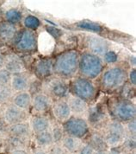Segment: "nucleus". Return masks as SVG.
<instances>
[{
	"label": "nucleus",
	"mask_w": 136,
	"mask_h": 154,
	"mask_svg": "<svg viewBox=\"0 0 136 154\" xmlns=\"http://www.w3.org/2000/svg\"><path fill=\"white\" fill-rule=\"evenodd\" d=\"M79 57L75 51H67L56 58L54 70L61 76H72L78 69Z\"/></svg>",
	"instance_id": "1"
},
{
	"label": "nucleus",
	"mask_w": 136,
	"mask_h": 154,
	"mask_svg": "<svg viewBox=\"0 0 136 154\" xmlns=\"http://www.w3.org/2000/svg\"><path fill=\"white\" fill-rule=\"evenodd\" d=\"M78 68L81 75L86 78L93 79L98 76L102 72V64L99 57L90 53H87L80 57Z\"/></svg>",
	"instance_id": "2"
},
{
	"label": "nucleus",
	"mask_w": 136,
	"mask_h": 154,
	"mask_svg": "<svg viewBox=\"0 0 136 154\" xmlns=\"http://www.w3.org/2000/svg\"><path fill=\"white\" fill-rule=\"evenodd\" d=\"M126 75L119 68H113L105 72L102 77V84L109 89H116L125 82Z\"/></svg>",
	"instance_id": "3"
},
{
	"label": "nucleus",
	"mask_w": 136,
	"mask_h": 154,
	"mask_svg": "<svg viewBox=\"0 0 136 154\" xmlns=\"http://www.w3.org/2000/svg\"><path fill=\"white\" fill-rule=\"evenodd\" d=\"M75 96L84 100H91L95 96L96 89L94 85L85 78H78L73 83Z\"/></svg>",
	"instance_id": "4"
},
{
	"label": "nucleus",
	"mask_w": 136,
	"mask_h": 154,
	"mask_svg": "<svg viewBox=\"0 0 136 154\" xmlns=\"http://www.w3.org/2000/svg\"><path fill=\"white\" fill-rule=\"evenodd\" d=\"M65 129L70 136L79 139L84 136L88 132V124L84 119L73 118L68 119L66 122Z\"/></svg>",
	"instance_id": "5"
},
{
	"label": "nucleus",
	"mask_w": 136,
	"mask_h": 154,
	"mask_svg": "<svg viewBox=\"0 0 136 154\" xmlns=\"http://www.w3.org/2000/svg\"><path fill=\"white\" fill-rule=\"evenodd\" d=\"M115 113L122 120H132L135 117V106L129 100H121L115 106Z\"/></svg>",
	"instance_id": "6"
},
{
	"label": "nucleus",
	"mask_w": 136,
	"mask_h": 154,
	"mask_svg": "<svg viewBox=\"0 0 136 154\" xmlns=\"http://www.w3.org/2000/svg\"><path fill=\"white\" fill-rule=\"evenodd\" d=\"M36 37L34 33L30 29H25L22 32L16 42V48L21 51H30L36 46Z\"/></svg>",
	"instance_id": "7"
},
{
	"label": "nucleus",
	"mask_w": 136,
	"mask_h": 154,
	"mask_svg": "<svg viewBox=\"0 0 136 154\" xmlns=\"http://www.w3.org/2000/svg\"><path fill=\"white\" fill-rule=\"evenodd\" d=\"M88 48L90 50V54L96 56H104L108 50V44L106 41L100 37H90L88 41Z\"/></svg>",
	"instance_id": "8"
},
{
	"label": "nucleus",
	"mask_w": 136,
	"mask_h": 154,
	"mask_svg": "<svg viewBox=\"0 0 136 154\" xmlns=\"http://www.w3.org/2000/svg\"><path fill=\"white\" fill-rule=\"evenodd\" d=\"M53 112L56 119L60 121H67L72 112L68 103L65 100H59L53 106Z\"/></svg>",
	"instance_id": "9"
},
{
	"label": "nucleus",
	"mask_w": 136,
	"mask_h": 154,
	"mask_svg": "<svg viewBox=\"0 0 136 154\" xmlns=\"http://www.w3.org/2000/svg\"><path fill=\"white\" fill-rule=\"evenodd\" d=\"M48 90L55 96L63 98L68 94V86L65 81L61 79H54L49 82Z\"/></svg>",
	"instance_id": "10"
},
{
	"label": "nucleus",
	"mask_w": 136,
	"mask_h": 154,
	"mask_svg": "<svg viewBox=\"0 0 136 154\" xmlns=\"http://www.w3.org/2000/svg\"><path fill=\"white\" fill-rule=\"evenodd\" d=\"M5 69L10 74L18 75L24 70V65L19 57L16 56H10L4 61Z\"/></svg>",
	"instance_id": "11"
},
{
	"label": "nucleus",
	"mask_w": 136,
	"mask_h": 154,
	"mask_svg": "<svg viewBox=\"0 0 136 154\" xmlns=\"http://www.w3.org/2000/svg\"><path fill=\"white\" fill-rule=\"evenodd\" d=\"M54 69V64L49 59L40 60L35 65V74L41 78H46L51 75Z\"/></svg>",
	"instance_id": "12"
},
{
	"label": "nucleus",
	"mask_w": 136,
	"mask_h": 154,
	"mask_svg": "<svg viewBox=\"0 0 136 154\" xmlns=\"http://www.w3.org/2000/svg\"><path fill=\"white\" fill-rule=\"evenodd\" d=\"M23 110L15 105L10 106L4 112V118L6 121L12 125L20 122V120L23 118Z\"/></svg>",
	"instance_id": "13"
},
{
	"label": "nucleus",
	"mask_w": 136,
	"mask_h": 154,
	"mask_svg": "<svg viewBox=\"0 0 136 154\" xmlns=\"http://www.w3.org/2000/svg\"><path fill=\"white\" fill-rule=\"evenodd\" d=\"M34 108L38 112H45L51 106V100L45 94H37L32 99Z\"/></svg>",
	"instance_id": "14"
},
{
	"label": "nucleus",
	"mask_w": 136,
	"mask_h": 154,
	"mask_svg": "<svg viewBox=\"0 0 136 154\" xmlns=\"http://www.w3.org/2000/svg\"><path fill=\"white\" fill-rule=\"evenodd\" d=\"M16 33V28L13 23L9 22L0 23V39L2 41H10L12 40Z\"/></svg>",
	"instance_id": "15"
},
{
	"label": "nucleus",
	"mask_w": 136,
	"mask_h": 154,
	"mask_svg": "<svg viewBox=\"0 0 136 154\" xmlns=\"http://www.w3.org/2000/svg\"><path fill=\"white\" fill-rule=\"evenodd\" d=\"M67 103L70 106L71 112L73 113L81 114V113L86 112L88 109L86 101L77 97V96H71Z\"/></svg>",
	"instance_id": "16"
},
{
	"label": "nucleus",
	"mask_w": 136,
	"mask_h": 154,
	"mask_svg": "<svg viewBox=\"0 0 136 154\" xmlns=\"http://www.w3.org/2000/svg\"><path fill=\"white\" fill-rule=\"evenodd\" d=\"M41 42L39 45L41 47V51L43 54H50L55 47V38L47 32H44L40 35Z\"/></svg>",
	"instance_id": "17"
},
{
	"label": "nucleus",
	"mask_w": 136,
	"mask_h": 154,
	"mask_svg": "<svg viewBox=\"0 0 136 154\" xmlns=\"http://www.w3.org/2000/svg\"><path fill=\"white\" fill-rule=\"evenodd\" d=\"M32 102V98L30 94L27 92H21L14 97V104L21 109L28 108Z\"/></svg>",
	"instance_id": "18"
},
{
	"label": "nucleus",
	"mask_w": 136,
	"mask_h": 154,
	"mask_svg": "<svg viewBox=\"0 0 136 154\" xmlns=\"http://www.w3.org/2000/svg\"><path fill=\"white\" fill-rule=\"evenodd\" d=\"M63 146L68 152H74L79 150V148L81 147V142L78 138L68 135L63 139Z\"/></svg>",
	"instance_id": "19"
},
{
	"label": "nucleus",
	"mask_w": 136,
	"mask_h": 154,
	"mask_svg": "<svg viewBox=\"0 0 136 154\" xmlns=\"http://www.w3.org/2000/svg\"><path fill=\"white\" fill-rule=\"evenodd\" d=\"M49 121L44 117H35L32 120V128L36 133L47 132L49 129Z\"/></svg>",
	"instance_id": "20"
},
{
	"label": "nucleus",
	"mask_w": 136,
	"mask_h": 154,
	"mask_svg": "<svg viewBox=\"0 0 136 154\" xmlns=\"http://www.w3.org/2000/svg\"><path fill=\"white\" fill-rule=\"evenodd\" d=\"M11 85L15 90L24 92L28 88V81L25 76L16 75L11 78Z\"/></svg>",
	"instance_id": "21"
},
{
	"label": "nucleus",
	"mask_w": 136,
	"mask_h": 154,
	"mask_svg": "<svg viewBox=\"0 0 136 154\" xmlns=\"http://www.w3.org/2000/svg\"><path fill=\"white\" fill-rule=\"evenodd\" d=\"M10 132L16 136H25L29 133V126L26 123L18 122L11 126Z\"/></svg>",
	"instance_id": "22"
},
{
	"label": "nucleus",
	"mask_w": 136,
	"mask_h": 154,
	"mask_svg": "<svg viewBox=\"0 0 136 154\" xmlns=\"http://www.w3.org/2000/svg\"><path fill=\"white\" fill-rule=\"evenodd\" d=\"M36 141L41 146H47L52 145V143L54 142V140H53L52 133L47 131V132L38 133L37 137H36Z\"/></svg>",
	"instance_id": "23"
},
{
	"label": "nucleus",
	"mask_w": 136,
	"mask_h": 154,
	"mask_svg": "<svg viewBox=\"0 0 136 154\" xmlns=\"http://www.w3.org/2000/svg\"><path fill=\"white\" fill-rule=\"evenodd\" d=\"M108 133H111V134H116V135H118V136L123 138L124 133H125V128L122 123H120L118 121H114L109 124Z\"/></svg>",
	"instance_id": "24"
},
{
	"label": "nucleus",
	"mask_w": 136,
	"mask_h": 154,
	"mask_svg": "<svg viewBox=\"0 0 136 154\" xmlns=\"http://www.w3.org/2000/svg\"><path fill=\"white\" fill-rule=\"evenodd\" d=\"M5 18H6L7 22L10 23H18L22 19V13L16 9H10L6 11Z\"/></svg>",
	"instance_id": "25"
},
{
	"label": "nucleus",
	"mask_w": 136,
	"mask_h": 154,
	"mask_svg": "<svg viewBox=\"0 0 136 154\" xmlns=\"http://www.w3.org/2000/svg\"><path fill=\"white\" fill-rule=\"evenodd\" d=\"M78 27L84 29H87V30H90L93 32H100L101 31V26L94 22L90 21H84L78 23Z\"/></svg>",
	"instance_id": "26"
},
{
	"label": "nucleus",
	"mask_w": 136,
	"mask_h": 154,
	"mask_svg": "<svg viewBox=\"0 0 136 154\" xmlns=\"http://www.w3.org/2000/svg\"><path fill=\"white\" fill-rule=\"evenodd\" d=\"M91 146L96 147L97 151H104L105 147L107 146L105 140L102 138V136L98 135V134H95L92 137V145H90Z\"/></svg>",
	"instance_id": "27"
},
{
	"label": "nucleus",
	"mask_w": 136,
	"mask_h": 154,
	"mask_svg": "<svg viewBox=\"0 0 136 154\" xmlns=\"http://www.w3.org/2000/svg\"><path fill=\"white\" fill-rule=\"evenodd\" d=\"M105 142L107 144V146H117L123 140V137H120L116 134H111V133H107L106 137H105Z\"/></svg>",
	"instance_id": "28"
},
{
	"label": "nucleus",
	"mask_w": 136,
	"mask_h": 154,
	"mask_svg": "<svg viewBox=\"0 0 136 154\" xmlns=\"http://www.w3.org/2000/svg\"><path fill=\"white\" fill-rule=\"evenodd\" d=\"M24 25L28 29H36L40 25V21L34 16H28L24 19Z\"/></svg>",
	"instance_id": "29"
},
{
	"label": "nucleus",
	"mask_w": 136,
	"mask_h": 154,
	"mask_svg": "<svg viewBox=\"0 0 136 154\" xmlns=\"http://www.w3.org/2000/svg\"><path fill=\"white\" fill-rule=\"evenodd\" d=\"M12 95V91L10 87L7 85L4 86H0V101L4 102L6 101L7 100L11 97Z\"/></svg>",
	"instance_id": "30"
},
{
	"label": "nucleus",
	"mask_w": 136,
	"mask_h": 154,
	"mask_svg": "<svg viewBox=\"0 0 136 154\" xmlns=\"http://www.w3.org/2000/svg\"><path fill=\"white\" fill-rule=\"evenodd\" d=\"M11 81V74L5 69H0V86L7 85Z\"/></svg>",
	"instance_id": "31"
},
{
	"label": "nucleus",
	"mask_w": 136,
	"mask_h": 154,
	"mask_svg": "<svg viewBox=\"0 0 136 154\" xmlns=\"http://www.w3.org/2000/svg\"><path fill=\"white\" fill-rule=\"evenodd\" d=\"M102 117V113L97 109V107L93 108L90 112V119L91 121H98Z\"/></svg>",
	"instance_id": "32"
},
{
	"label": "nucleus",
	"mask_w": 136,
	"mask_h": 154,
	"mask_svg": "<svg viewBox=\"0 0 136 154\" xmlns=\"http://www.w3.org/2000/svg\"><path fill=\"white\" fill-rule=\"evenodd\" d=\"M104 59L107 63H113L117 60V55L113 51H107V53L104 55Z\"/></svg>",
	"instance_id": "33"
},
{
	"label": "nucleus",
	"mask_w": 136,
	"mask_h": 154,
	"mask_svg": "<svg viewBox=\"0 0 136 154\" xmlns=\"http://www.w3.org/2000/svg\"><path fill=\"white\" fill-rule=\"evenodd\" d=\"M94 152V148L90 145H84L79 148V154H93Z\"/></svg>",
	"instance_id": "34"
},
{
	"label": "nucleus",
	"mask_w": 136,
	"mask_h": 154,
	"mask_svg": "<svg viewBox=\"0 0 136 154\" xmlns=\"http://www.w3.org/2000/svg\"><path fill=\"white\" fill-rule=\"evenodd\" d=\"M47 30H48V33L49 35H51L54 38H57V37H60L61 35V29H59L54 28V27H51V26H48L47 27Z\"/></svg>",
	"instance_id": "35"
},
{
	"label": "nucleus",
	"mask_w": 136,
	"mask_h": 154,
	"mask_svg": "<svg viewBox=\"0 0 136 154\" xmlns=\"http://www.w3.org/2000/svg\"><path fill=\"white\" fill-rule=\"evenodd\" d=\"M52 136H53V140L54 141H59L62 139V132L61 129L59 128H55L54 130V132L52 133Z\"/></svg>",
	"instance_id": "36"
},
{
	"label": "nucleus",
	"mask_w": 136,
	"mask_h": 154,
	"mask_svg": "<svg viewBox=\"0 0 136 154\" xmlns=\"http://www.w3.org/2000/svg\"><path fill=\"white\" fill-rule=\"evenodd\" d=\"M128 129L129 131V133L131 134H133L134 136L135 135L136 133V124H135V120L133 119V120H130L128 124Z\"/></svg>",
	"instance_id": "37"
},
{
	"label": "nucleus",
	"mask_w": 136,
	"mask_h": 154,
	"mask_svg": "<svg viewBox=\"0 0 136 154\" xmlns=\"http://www.w3.org/2000/svg\"><path fill=\"white\" fill-rule=\"evenodd\" d=\"M49 154H65V152H64V151H63L61 147L56 146H54L50 150Z\"/></svg>",
	"instance_id": "38"
},
{
	"label": "nucleus",
	"mask_w": 136,
	"mask_h": 154,
	"mask_svg": "<svg viewBox=\"0 0 136 154\" xmlns=\"http://www.w3.org/2000/svg\"><path fill=\"white\" fill-rule=\"evenodd\" d=\"M126 145H127V147H128L129 149H130V150L135 149V139L130 138L129 140H127V141H126Z\"/></svg>",
	"instance_id": "39"
},
{
	"label": "nucleus",
	"mask_w": 136,
	"mask_h": 154,
	"mask_svg": "<svg viewBox=\"0 0 136 154\" xmlns=\"http://www.w3.org/2000/svg\"><path fill=\"white\" fill-rule=\"evenodd\" d=\"M129 80L131 83L133 85L136 84V71L135 69H133L129 74Z\"/></svg>",
	"instance_id": "40"
},
{
	"label": "nucleus",
	"mask_w": 136,
	"mask_h": 154,
	"mask_svg": "<svg viewBox=\"0 0 136 154\" xmlns=\"http://www.w3.org/2000/svg\"><path fill=\"white\" fill-rule=\"evenodd\" d=\"M12 154H28L27 152H25L24 150H16L14 151Z\"/></svg>",
	"instance_id": "41"
},
{
	"label": "nucleus",
	"mask_w": 136,
	"mask_h": 154,
	"mask_svg": "<svg viewBox=\"0 0 136 154\" xmlns=\"http://www.w3.org/2000/svg\"><path fill=\"white\" fill-rule=\"evenodd\" d=\"M130 63H131V65H133L134 67L135 66L136 62H135V56L131 57V59H130Z\"/></svg>",
	"instance_id": "42"
},
{
	"label": "nucleus",
	"mask_w": 136,
	"mask_h": 154,
	"mask_svg": "<svg viewBox=\"0 0 136 154\" xmlns=\"http://www.w3.org/2000/svg\"><path fill=\"white\" fill-rule=\"evenodd\" d=\"M4 63V58L3 55L0 53V67H1Z\"/></svg>",
	"instance_id": "43"
},
{
	"label": "nucleus",
	"mask_w": 136,
	"mask_h": 154,
	"mask_svg": "<svg viewBox=\"0 0 136 154\" xmlns=\"http://www.w3.org/2000/svg\"><path fill=\"white\" fill-rule=\"evenodd\" d=\"M93 154H107L105 151H95Z\"/></svg>",
	"instance_id": "44"
},
{
	"label": "nucleus",
	"mask_w": 136,
	"mask_h": 154,
	"mask_svg": "<svg viewBox=\"0 0 136 154\" xmlns=\"http://www.w3.org/2000/svg\"><path fill=\"white\" fill-rule=\"evenodd\" d=\"M34 154H48V153H47V152H44V151H41V150H40V151L35 152Z\"/></svg>",
	"instance_id": "45"
},
{
	"label": "nucleus",
	"mask_w": 136,
	"mask_h": 154,
	"mask_svg": "<svg viewBox=\"0 0 136 154\" xmlns=\"http://www.w3.org/2000/svg\"><path fill=\"white\" fill-rule=\"evenodd\" d=\"M65 154H66V153H65Z\"/></svg>",
	"instance_id": "46"
}]
</instances>
